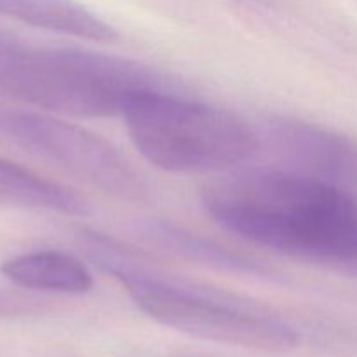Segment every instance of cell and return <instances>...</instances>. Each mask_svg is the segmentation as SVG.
I'll return each instance as SVG.
<instances>
[{"label":"cell","mask_w":357,"mask_h":357,"mask_svg":"<svg viewBox=\"0 0 357 357\" xmlns=\"http://www.w3.org/2000/svg\"><path fill=\"white\" fill-rule=\"evenodd\" d=\"M121 117L135 149L152 166L176 174L232 171L261 145L260 132L239 115L181 91H132Z\"/></svg>","instance_id":"3957f363"},{"label":"cell","mask_w":357,"mask_h":357,"mask_svg":"<svg viewBox=\"0 0 357 357\" xmlns=\"http://www.w3.org/2000/svg\"><path fill=\"white\" fill-rule=\"evenodd\" d=\"M138 230L146 241L183 260L230 274L275 279V272L261 261L167 220H145L139 223Z\"/></svg>","instance_id":"8992f818"},{"label":"cell","mask_w":357,"mask_h":357,"mask_svg":"<svg viewBox=\"0 0 357 357\" xmlns=\"http://www.w3.org/2000/svg\"><path fill=\"white\" fill-rule=\"evenodd\" d=\"M0 204L86 218L91 204L72 188L0 157Z\"/></svg>","instance_id":"9c48e42d"},{"label":"cell","mask_w":357,"mask_h":357,"mask_svg":"<svg viewBox=\"0 0 357 357\" xmlns=\"http://www.w3.org/2000/svg\"><path fill=\"white\" fill-rule=\"evenodd\" d=\"M91 260L117 279L132 302L157 323L216 344L288 352L300 335L268 307L239 293L145 265L105 237L89 236Z\"/></svg>","instance_id":"7a4b0ae2"},{"label":"cell","mask_w":357,"mask_h":357,"mask_svg":"<svg viewBox=\"0 0 357 357\" xmlns=\"http://www.w3.org/2000/svg\"><path fill=\"white\" fill-rule=\"evenodd\" d=\"M0 142L45 160L105 194L139 199L145 185L117 149L96 132L44 112L0 107Z\"/></svg>","instance_id":"277c9868"},{"label":"cell","mask_w":357,"mask_h":357,"mask_svg":"<svg viewBox=\"0 0 357 357\" xmlns=\"http://www.w3.org/2000/svg\"><path fill=\"white\" fill-rule=\"evenodd\" d=\"M265 142L284 167L328 181L357 201V139L305 121L275 117L265 124Z\"/></svg>","instance_id":"5b68a950"},{"label":"cell","mask_w":357,"mask_h":357,"mask_svg":"<svg viewBox=\"0 0 357 357\" xmlns=\"http://www.w3.org/2000/svg\"><path fill=\"white\" fill-rule=\"evenodd\" d=\"M222 229L316 267L357 278V201L289 167H244L202 192Z\"/></svg>","instance_id":"6da1fadb"},{"label":"cell","mask_w":357,"mask_h":357,"mask_svg":"<svg viewBox=\"0 0 357 357\" xmlns=\"http://www.w3.org/2000/svg\"><path fill=\"white\" fill-rule=\"evenodd\" d=\"M0 272L14 286L30 291L84 295L94 286L93 274L77 257L63 251H31L0 265Z\"/></svg>","instance_id":"52a82bcc"},{"label":"cell","mask_w":357,"mask_h":357,"mask_svg":"<svg viewBox=\"0 0 357 357\" xmlns=\"http://www.w3.org/2000/svg\"><path fill=\"white\" fill-rule=\"evenodd\" d=\"M0 16L84 40L114 42L119 37L108 21L77 0H0Z\"/></svg>","instance_id":"ba28073f"},{"label":"cell","mask_w":357,"mask_h":357,"mask_svg":"<svg viewBox=\"0 0 357 357\" xmlns=\"http://www.w3.org/2000/svg\"><path fill=\"white\" fill-rule=\"evenodd\" d=\"M51 310V302L23 291L0 289V319L42 316Z\"/></svg>","instance_id":"30bf717a"}]
</instances>
